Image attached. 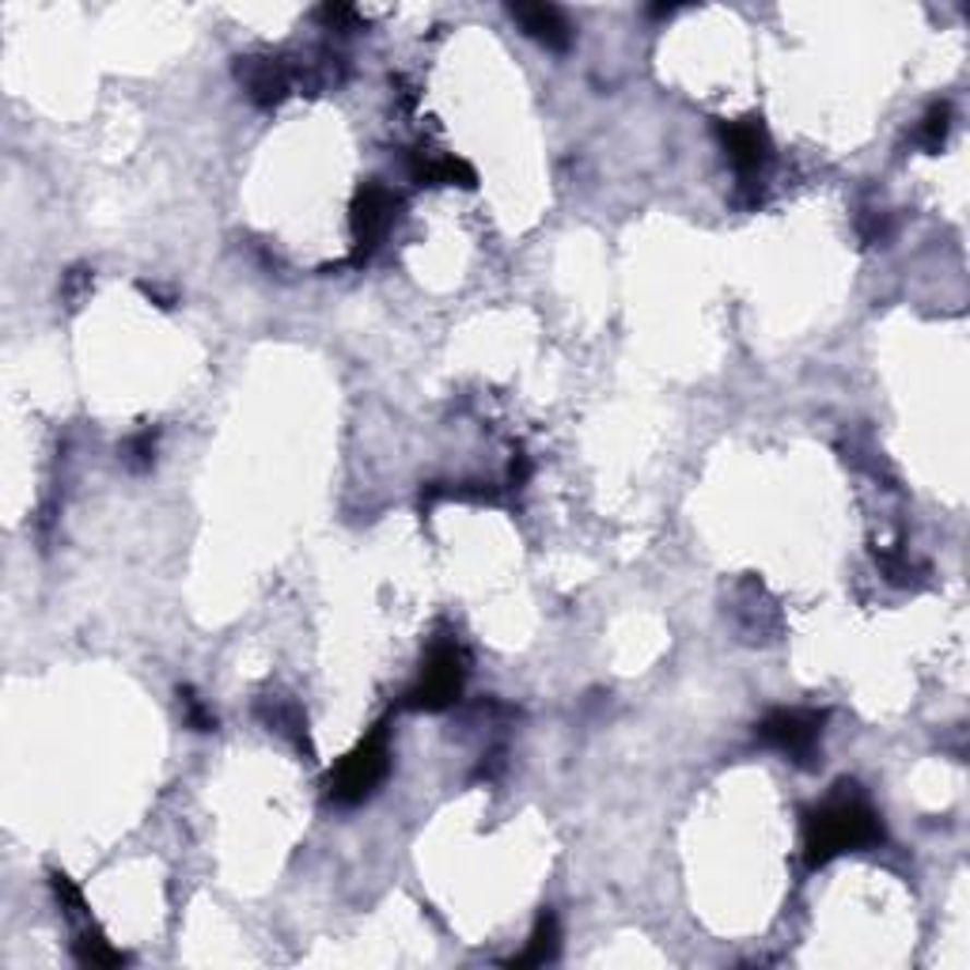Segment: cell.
<instances>
[{
  "instance_id": "6da1fadb",
  "label": "cell",
  "mask_w": 970,
  "mask_h": 970,
  "mask_svg": "<svg viewBox=\"0 0 970 970\" xmlns=\"http://www.w3.org/2000/svg\"><path fill=\"white\" fill-rule=\"evenodd\" d=\"M884 841V823L872 812L869 800L857 792V785H838L830 800L807 812L804 823V857L807 869H823L834 857L872 849Z\"/></svg>"
},
{
  "instance_id": "7a4b0ae2",
  "label": "cell",
  "mask_w": 970,
  "mask_h": 970,
  "mask_svg": "<svg viewBox=\"0 0 970 970\" xmlns=\"http://www.w3.org/2000/svg\"><path fill=\"white\" fill-rule=\"evenodd\" d=\"M387 769H391L387 724H375L331 774V800L342 807L360 804V800H368L375 789H380Z\"/></svg>"
},
{
  "instance_id": "3957f363",
  "label": "cell",
  "mask_w": 970,
  "mask_h": 970,
  "mask_svg": "<svg viewBox=\"0 0 970 970\" xmlns=\"http://www.w3.org/2000/svg\"><path fill=\"white\" fill-rule=\"evenodd\" d=\"M463 683H467V660H463L459 645L444 640V645H436L429 652V660H424V668H421V679H417L410 686V694H406V705H410V709H424V712H440V709H447V705L459 702Z\"/></svg>"
},
{
  "instance_id": "277c9868",
  "label": "cell",
  "mask_w": 970,
  "mask_h": 970,
  "mask_svg": "<svg viewBox=\"0 0 970 970\" xmlns=\"http://www.w3.org/2000/svg\"><path fill=\"white\" fill-rule=\"evenodd\" d=\"M823 724H827V712L774 709L758 720V740H763L766 747L781 751V755L792 758L797 766H812L815 751H819V740H823Z\"/></svg>"
},
{
  "instance_id": "5b68a950",
  "label": "cell",
  "mask_w": 970,
  "mask_h": 970,
  "mask_svg": "<svg viewBox=\"0 0 970 970\" xmlns=\"http://www.w3.org/2000/svg\"><path fill=\"white\" fill-rule=\"evenodd\" d=\"M395 216H398V194L391 187H383V182L372 179L357 190L352 208H349L352 243H357V251H352V259H349L352 266H364V262L372 259V251L383 243V236L391 231Z\"/></svg>"
},
{
  "instance_id": "8992f818",
  "label": "cell",
  "mask_w": 970,
  "mask_h": 970,
  "mask_svg": "<svg viewBox=\"0 0 970 970\" xmlns=\"http://www.w3.org/2000/svg\"><path fill=\"white\" fill-rule=\"evenodd\" d=\"M720 144H724L728 159H732L735 175L740 182L751 190V197H763L758 194V175L766 171V164L774 159V141H769L763 118H735V122H717Z\"/></svg>"
},
{
  "instance_id": "52a82bcc",
  "label": "cell",
  "mask_w": 970,
  "mask_h": 970,
  "mask_svg": "<svg viewBox=\"0 0 970 970\" xmlns=\"http://www.w3.org/2000/svg\"><path fill=\"white\" fill-rule=\"evenodd\" d=\"M236 76L251 103H259V107H277L285 95H292V87L303 84V65H292V61H285V58L254 53V58L236 61Z\"/></svg>"
},
{
  "instance_id": "ba28073f",
  "label": "cell",
  "mask_w": 970,
  "mask_h": 970,
  "mask_svg": "<svg viewBox=\"0 0 970 970\" xmlns=\"http://www.w3.org/2000/svg\"><path fill=\"white\" fill-rule=\"evenodd\" d=\"M410 175L421 187H463V190L478 187V171L467 159L444 156V152H432V148L410 152Z\"/></svg>"
},
{
  "instance_id": "9c48e42d",
  "label": "cell",
  "mask_w": 970,
  "mask_h": 970,
  "mask_svg": "<svg viewBox=\"0 0 970 970\" xmlns=\"http://www.w3.org/2000/svg\"><path fill=\"white\" fill-rule=\"evenodd\" d=\"M508 15L547 50H568V43H573V27L554 4H508Z\"/></svg>"
},
{
  "instance_id": "30bf717a",
  "label": "cell",
  "mask_w": 970,
  "mask_h": 970,
  "mask_svg": "<svg viewBox=\"0 0 970 970\" xmlns=\"http://www.w3.org/2000/svg\"><path fill=\"white\" fill-rule=\"evenodd\" d=\"M259 717L266 720L270 732L285 735V740L292 743L296 751H303L308 758H315V747H311V740H308V717H303V709L292 702V697L266 694L259 702Z\"/></svg>"
},
{
  "instance_id": "8fae6325",
  "label": "cell",
  "mask_w": 970,
  "mask_h": 970,
  "mask_svg": "<svg viewBox=\"0 0 970 970\" xmlns=\"http://www.w3.org/2000/svg\"><path fill=\"white\" fill-rule=\"evenodd\" d=\"M561 948V929H558V913L554 910H542L539 921L531 929V941L527 948L519 951L516 959H508V967H547L550 959L558 956Z\"/></svg>"
},
{
  "instance_id": "7c38bea8",
  "label": "cell",
  "mask_w": 970,
  "mask_h": 970,
  "mask_svg": "<svg viewBox=\"0 0 970 970\" xmlns=\"http://www.w3.org/2000/svg\"><path fill=\"white\" fill-rule=\"evenodd\" d=\"M948 130H951V107L948 103H933V107L925 110V118H921L913 141H918L925 152H941L944 141H948Z\"/></svg>"
},
{
  "instance_id": "4fadbf2b",
  "label": "cell",
  "mask_w": 970,
  "mask_h": 970,
  "mask_svg": "<svg viewBox=\"0 0 970 970\" xmlns=\"http://www.w3.org/2000/svg\"><path fill=\"white\" fill-rule=\"evenodd\" d=\"M76 959L87 967H122L125 956L118 948H110L107 941H103L99 933H92V929H84L76 941Z\"/></svg>"
},
{
  "instance_id": "5bb4252c",
  "label": "cell",
  "mask_w": 970,
  "mask_h": 970,
  "mask_svg": "<svg viewBox=\"0 0 970 970\" xmlns=\"http://www.w3.org/2000/svg\"><path fill=\"white\" fill-rule=\"evenodd\" d=\"M179 709H182L187 728H194V732H213V728H216L213 709H208V705L194 691H190V686H179Z\"/></svg>"
},
{
  "instance_id": "9a60e30c",
  "label": "cell",
  "mask_w": 970,
  "mask_h": 970,
  "mask_svg": "<svg viewBox=\"0 0 970 970\" xmlns=\"http://www.w3.org/2000/svg\"><path fill=\"white\" fill-rule=\"evenodd\" d=\"M50 887H53V895H58L61 910H65L69 918H87V902H84V895H80V887L72 884L65 872H53V876H50Z\"/></svg>"
},
{
  "instance_id": "2e32d148",
  "label": "cell",
  "mask_w": 970,
  "mask_h": 970,
  "mask_svg": "<svg viewBox=\"0 0 970 970\" xmlns=\"http://www.w3.org/2000/svg\"><path fill=\"white\" fill-rule=\"evenodd\" d=\"M122 459H125V467H130V470H148L152 459H156V432H152V429L137 432V436L125 444Z\"/></svg>"
},
{
  "instance_id": "e0dca14e",
  "label": "cell",
  "mask_w": 970,
  "mask_h": 970,
  "mask_svg": "<svg viewBox=\"0 0 970 970\" xmlns=\"http://www.w3.org/2000/svg\"><path fill=\"white\" fill-rule=\"evenodd\" d=\"M879 565H884V573L891 584H918L921 573H925L918 561H910L906 554H879Z\"/></svg>"
},
{
  "instance_id": "ac0fdd59",
  "label": "cell",
  "mask_w": 970,
  "mask_h": 970,
  "mask_svg": "<svg viewBox=\"0 0 970 970\" xmlns=\"http://www.w3.org/2000/svg\"><path fill=\"white\" fill-rule=\"evenodd\" d=\"M87 292H92V270H84V266L69 270V274H65V288H61V296H65L69 308H80Z\"/></svg>"
},
{
  "instance_id": "d6986e66",
  "label": "cell",
  "mask_w": 970,
  "mask_h": 970,
  "mask_svg": "<svg viewBox=\"0 0 970 970\" xmlns=\"http://www.w3.org/2000/svg\"><path fill=\"white\" fill-rule=\"evenodd\" d=\"M319 20L323 23H331V27H346V31H352L360 23V12L357 8H346V4H326L323 12H319Z\"/></svg>"
},
{
  "instance_id": "ffe728a7",
  "label": "cell",
  "mask_w": 970,
  "mask_h": 970,
  "mask_svg": "<svg viewBox=\"0 0 970 970\" xmlns=\"http://www.w3.org/2000/svg\"><path fill=\"white\" fill-rule=\"evenodd\" d=\"M861 236L869 239V243H879V239L887 236V220L879 213H864L861 216Z\"/></svg>"
},
{
  "instance_id": "44dd1931",
  "label": "cell",
  "mask_w": 970,
  "mask_h": 970,
  "mask_svg": "<svg viewBox=\"0 0 970 970\" xmlns=\"http://www.w3.org/2000/svg\"><path fill=\"white\" fill-rule=\"evenodd\" d=\"M141 292L148 296V300H156V308H175V303H179V296L167 292V288H159V285H148V280H141Z\"/></svg>"
},
{
  "instance_id": "7402d4cb",
  "label": "cell",
  "mask_w": 970,
  "mask_h": 970,
  "mask_svg": "<svg viewBox=\"0 0 970 970\" xmlns=\"http://www.w3.org/2000/svg\"><path fill=\"white\" fill-rule=\"evenodd\" d=\"M527 475H531V463H527V455H516V459H512V486H524L527 482Z\"/></svg>"
}]
</instances>
